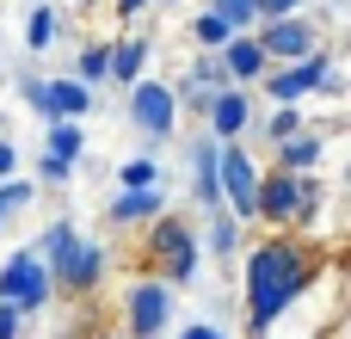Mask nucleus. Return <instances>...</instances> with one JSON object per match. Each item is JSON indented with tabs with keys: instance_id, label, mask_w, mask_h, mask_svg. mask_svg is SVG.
Segmentation results:
<instances>
[{
	"instance_id": "nucleus-1",
	"label": "nucleus",
	"mask_w": 351,
	"mask_h": 339,
	"mask_svg": "<svg viewBox=\"0 0 351 339\" xmlns=\"http://www.w3.org/2000/svg\"><path fill=\"white\" fill-rule=\"evenodd\" d=\"M308 278H315V253L284 229L278 241H259L253 253H247V272H241V290H247V327L253 339H265L290 309H296V296L308 290Z\"/></svg>"
},
{
	"instance_id": "nucleus-2",
	"label": "nucleus",
	"mask_w": 351,
	"mask_h": 339,
	"mask_svg": "<svg viewBox=\"0 0 351 339\" xmlns=\"http://www.w3.org/2000/svg\"><path fill=\"white\" fill-rule=\"evenodd\" d=\"M204 266V235L191 229V216L179 210H160L148 229H142V272H160L173 290H185Z\"/></svg>"
},
{
	"instance_id": "nucleus-3",
	"label": "nucleus",
	"mask_w": 351,
	"mask_h": 339,
	"mask_svg": "<svg viewBox=\"0 0 351 339\" xmlns=\"http://www.w3.org/2000/svg\"><path fill=\"white\" fill-rule=\"evenodd\" d=\"M321 179L315 173H290V167H271L259 173V222L271 229H296V222H315L321 216Z\"/></svg>"
},
{
	"instance_id": "nucleus-4",
	"label": "nucleus",
	"mask_w": 351,
	"mask_h": 339,
	"mask_svg": "<svg viewBox=\"0 0 351 339\" xmlns=\"http://www.w3.org/2000/svg\"><path fill=\"white\" fill-rule=\"evenodd\" d=\"M0 303H12L25 321L43 315V309L56 303V278H49V266H43L37 247H19V253L0 266Z\"/></svg>"
},
{
	"instance_id": "nucleus-5",
	"label": "nucleus",
	"mask_w": 351,
	"mask_h": 339,
	"mask_svg": "<svg viewBox=\"0 0 351 339\" xmlns=\"http://www.w3.org/2000/svg\"><path fill=\"white\" fill-rule=\"evenodd\" d=\"M105 272H111V253H105L99 241H86V235H74V247L49 259L56 296H68V303H93L99 284H105Z\"/></svg>"
},
{
	"instance_id": "nucleus-6",
	"label": "nucleus",
	"mask_w": 351,
	"mask_h": 339,
	"mask_svg": "<svg viewBox=\"0 0 351 339\" xmlns=\"http://www.w3.org/2000/svg\"><path fill=\"white\" fill-rule=\"evenodd\" d=\"M173 327V284L160 272H142L123 290V334L130 339H160Z\"/></svg>"
},
{
	"instance_id": "nucleus-7",
	"label": "nucleus",
	"mask_w": 351,
	"mask_h": 339,
	"mask_svg": "<svg viewBox=\"0 0 351 339\" xmlns=\"http://www.w3.org/2000/svg\"><path fill=\"white\" fill-rule=\"evenodd\" d=\"M130 124L142 130V142H167V136H179V93H173V80H136L130 86Z\"/></svg>"
},
{
	"instance_id": "nucleus-8",
	"label": "nucleus",
	"mask_w": 351,
	"mask_h": 339,
	"mask_svg": "<svg viewBox=\"0 0 351 339\" xmlns=\"http://www.w3.org/2000/svg\"><path fill=\"white\" fill-rule=\"evenodd\" d=\"M327 68H333V56H327V49H315V56H296V62H271L259 86H265V99H278V105H296V99L321 93Z\"/></svg>"
},
{
	"instance_id": "nucleus-9",
	"label": "nucleus",
	"mask_w": 351,
	"mask_h": 339,
	"mask_svg": "<svg viewBox=\"0 0 351 339\" xmlns=\"http://www.w3.org/2000/svg\"><path fill=\"white\" fill-rule=\"evenodd\" d=\"M253 37L265 43V56H271V62H296V56H315V49H321V25H315L308 12L259 19V25H253Z\"/></svg>"
},
{
	"instance_id": "nucleus-10",
	"label": "nucleus",
	"mask_w": 351,
	"mask_h": 339,
	"mask_svg": "<svg viewBox=\"0 0 351 339\" xmlns=\"http://www.w3.org/2000/svg\"><path fill=\"white\" fill-rule=\"evenodd\" d=\"M222 86H234V80H228V68H222V56H216V49H204V56H197V62L173 80L179 111H191V117H204V111H210V99H216Z\"/></svg>"
},
{
	"instance_id": "nucleus-11",
	"label": "nucleus",
	"mask_w": 351,
	"mask_h": 339,
	"mask_svg": "<svg viewBox=\"0 0 351 339\" xmlns=\"http://www.w3.org/2000/svg\"><path fill=\"white\" fill-rule=\"evenodd\" d=\"M43 124H56V117H86L93 111V86L80 80V74H43V93H37V105H31Z\"/></svg>"
},
{
	"instance_id": "nucleus-12",
	"label": "nucleus",
	"mask_w": 351,
	"mask_h": 339,
	"mask_svg": "<svg viewBox=\"0 0 351 339\" xmlns=\"http://www.w3.org/2000/svg\"><path fill=\"white\" fill-rule=\"evenodd\" d=\"M204 130H210L216 142H241V136L253 130V93H247V86H222V93L210 99V111H204Z\"/></svg>"
},
{
	"instance_id": "nucleus-13",
	"label": "nucleus",
	"mask_w": 351,
	"mask_h": 339,
	"mask_svg": "<svg viewBox=\"0 0 351 339\" xmlns=\"http://www.w3.org/2000/svg\"><path fill=\"white\" fill-rule=\"evenodd\" d=\"M216 56H222V68H228V80H234V86H259V80H265V68H271V56H265V43H259L253 31H234Z\"/></svg>"
},
{
	"instance_id": "nucleus-14",
	"label": "nucleus",
	"mask_w": 351,
	"mask_h": 339,
	"mask_svg": "<svg viewBox=\"0 0 351 339\" xmlns=\"http://www.w3.org/2000/svg\"><path fill=\"white\" fill-rule=\"evenodd\" d=\"M160 210H167L160 185H117V198H111L105 222H111V229H148Z\"/></svg>"
},
{
	"instance_id": "nucleus-15",
	"label": "nucleus",
	"mask_w": 351,
	"mask_h": 339,
	"mask_svg": "<svg viewBox=\"0 0 351 339\" xmlns=\"http://www.w3.org/2000/svg\"><path fill=\"white\" fill-rule=\"evenodd\" d=\"M327 161V136L321 130H296L290 142H278V167H290V173H315Z\"/></svg>"
},
{
	"instance_id": "nucleus-16",
	"label": "nucleus",
	"mask_w": 351,
	"mask_h": 339,
	"mask_svg": "<svg viewBox=\"0 0 351 339\" xmlns=\"http://www.w3.org/2000/svg\"><path fill=\"white\" fill-rule=\"evenodd\" d=\"M241 216L234 210H210V222H204V253H216V259H234L241 253Z\"/></svg>"
},
{
	"instance_id": "nucleus-17",
	"label": "nucleus",
	"mask_w": 351,
	"mask_h": 339,
	"mask_svg": "<svg viewBox=\"0 0 351 339\" xmlns=\"http://www.w3.org/2000/svg\"><path fill=\"white\" fill-rule=\"evenodd\" d=\"M142 68H148V37H117L111 43V80L117 86H136Z\"/></svg>"
},
{
	"instance_id": "nucleus-18",
	"label": "nucleus",
	"mask_w": 351,
	"mask_h": 339,
	"mask_svg": "<svg viewBox=\"0 0 351 339\" xmlns=\"http://www.w3.org/2000/svg\"><path fill=\"white\" fill-rule=\"evenodd\" d=\"M56 37H62V12L43 0V6H31L25 12V49L31 56H43V49H56Z\"/></svg>"
},
{
	"instance_id": "nucleus-19",
	"label": "nucleus",
	"mask_w": 351,
	"mask_h": 339,
	"mask_svg": "<svg viewBox=\"0 0 351 339\" xmlns=\"http://www.w3.org/2000/svg\"><path fill=\"white\" fill-rule=\"evenodd\" d=\"M43 148L80 161V154H86V130H80V117H56V124H43Z\"/></svg>"
},
{
	"instance_id": "nucleus-20",
	"label": "nucleus",
	"mask_w": 351,
	"mask_h": 339,
	"mask_svg": "<svg viewBox=\"0 0 351 339\" xmlns=\"http://www.w3.org/2000/svg\"><path fill=\"white\" fill-rule=\"evenodd\" d=\"M74 74H80L93 93H99V86L111 80V43H99V37H93V43H80V56H74Z\"/></svg>"
},
{
	"instance_id": "nucleus-21",
	"label": "nucleus",
	"mask_w": 351,
	"mask_h": 339,
	"mask_svg": "<svg viewBox=\"0 0 351 339\" xmlns=\"http://www.w3.org/2000/svg\"><path fill=\"white\" fill-rule=\"evenodd\" d=\"M228 37H234V25H228L222 12H210V6H204V12L191 19V43H197V49H222Z\"/></svg>"
},
{
	"instance_id": "nucleus-22",
	"label": "nucleus",
	"mask_w": 351,
	"mask_h": 339,
	"mask_svg": "<svg viewBox=\"0 0 351 339\" xmlns=\"http://www.w3.org/2000/svg\"><path fill=\"white\" fill-rule=\"evenodd\" d=\"M74 235H80V229H74L68 216H56V222H43V235H37L31 247H37V253H43V266H49L56 253H68V247H74Z\"/></svg>"
},
{
	"instance_id": "nucleus-23",
	"label": "nucleus",
	"mask_w": 351,
	"mask_h": 339,
	"mask_svg": "<svg viewBox=\"0 0 351 339\" xmlns=\"http://www.w3.org/2000/svg\"><path fill=\"white\" fill-rule=\"evenodd\" d=\"M296 130H308V117H302L296 105H278V111L265 117V142H271V148H278V142H290Z\"/></svg>"
},
{
	"instance_id": "nucleus-24",
	"label": "nucleus",
	"mask_w": 351,
	"mask_h": 339,
	"mask_svg": "<svg viewBox=\"0 0 351 339\" xmlns=\"http://www.w3.org/2000/svg\"><path fill=\"white\" fill-rule=\"evenodd\" d=\"M68 179H74V161L43 148V154H37V185H49V191H56V185H68Z\"/></svg>"
},
{
	"instance_id": "nucleus-25",
	"label": "nucleus",
	"mask_w": 351,
	"mask_h": 339,
	"mask_svg": "<svg viewBox=\"0 0 351 339\" xmlns=\"http://www.w3.org/2000/svg\"><path fill=\"white\" fill-rule=\"evenodd\" d=\"M210 12H222L234 31H253L259 25V0H210Z\"/></svg>"
},
{
	"instance_id": "nucleus-26",
	"label": "nucleus",
	"mask_w": 351,
	"mask_h": 339,
	"mask_svg": "<svg viewBox=\"0 0 351 339\" xmlns=\"http://www.w3.org/2000/svg\"><path fill=\"white\" fill-rule=\"evenodd\" d=\"M117 185H160V161H148V154L123 161V167H117Z\"/></svg>"
},
{
	"instance_id": "nucleus-27",
	"label": "nucleus",
	"mask_w": 351,
	"mask_h": 339,
	"mask_svg": "<svg viewBox=\"0 0 351 339\" xmlns=\"http://www.w3.org/2000/svg\"><path fill=\"white\" fill-rule=\"evenodd\" d=\"M0 198H6V210H25V204L37 198V179H19V173H12V179H0Z\"/></svg>"
},
{
	"instance_id": "nucleus-28",
	"label": "nucleus",
	"mask_w": 351,
	"mask_h": 339,
	"mask_svg": "<svg viewBox=\"0 0 351 339\" xmlns=\"http://www.w3.org/2000/svg\"><path fill=\"white\" fill-rule=\"evenodd\" d=\"M154 0H111V19H123V25H136L142 12H148Z\"/></svg>"
},
{
	"instance_id": "nucleus-29",
	"label": "nucleus",
	"mask_w": 351,
	"mask_h": 339,
	"mask_svg": "<svg viewBox=\"0 0 351 339\" xmlns=\"http://www.w3.org/2000/svg\"><path fill=\"white\" fill-rule=\"evenodd\" d=\"M19 327H25V315L12 303H0V339H19Z\"/></svg>"
},
{
	"instance_id": "nucleus-30",
	"label": "nucleus",
	"mask_w": 351,
	"mask_h": 339,
	"mask_svg": "<svg viewBox=\"0 0 351 339\" xmlns=\"http://www.w3.org/2000/svg\"><path fill=\"white\" fill-rule=\"evenodd\" d=\"M284 12H302V0H259V19H284Z\"/></svg>"
},
{
	"instance_id": "nucleus-31",
	"label": "nucleus",
	"mask_w": 351,
	"mask_h": 339,
	"mask_svg": "<svg viewBox=\"0 0 351 339\" xmlns=\"http://www.w3.org/2000/svg\"><path fill=\"white\" fill-rule=\"evenodd\" d=\"M179 339H228V334H222L216 321H191V327H185V334H179Z\"/></svg>"
},
{
	"instance_id": "nucleus-32",
	"label": "nucleus",
	"mask_w": 351,
	"mask_h": 339,
	"mask_svg": "<svg viewBox=\"0 0 351 339\" xmlns=\"http://www.w3.org/2000/svg\"><path fill=\"white\" fill-rule=\"evenodd\" d=\"M12 173H19V148L0 136V179H12Z\"/></svg>"
},
{
	"instance_id": "nucleus-33",
	"label": "nucleus",
	"mask_w": 351,
	"mask_h": 339,
	"mask_svg": "<svg viewBox=\"0 0 351 339\" xmlns=\"http://www.w3.org/2000/svg\"><path fill=\"white\" fill-rule=\"evenodd\" d=\"M6 216H12V210H6V198H0V229H6Z\"/></svg>"
},
{
	"instance_id": "nucleus-34",
	"label": "nucleus",
	"mask_w": 351,
	"mask_h": 339,
	"mask_svg": "<svg viewBox=\"0 0 351 339\" xmlns=\"http://www.w3.org/2000/svg\"><path fill=\"white\" fill-rule=\"evenodd\" d=\"M74 6H99V0H74Z\"/></svg>"
},
{
	"instance_id": "nucleus-35",
	"label": "nucleus",
	"mask_w": 351,
	"mask_h": 339,
	"mask_svg": "<svg viewBox=\"0 0 351 339\" xmlns=\"http://www.w3.org/2000/svg\"><path fill=\"white\" fill-rule=\"evenodd\" d=\"M62 339H86V334H62Z\"/></svg>"
}]
</instances>
